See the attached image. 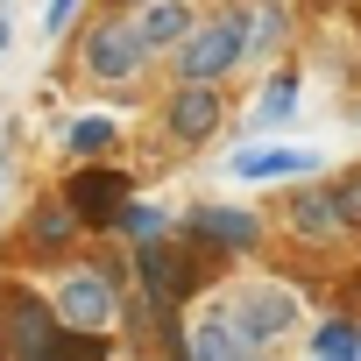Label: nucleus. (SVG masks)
Returning <instances> with one entry per match:
<instances>
[{
	"mask_svg": "<svg viewBox=\"0 0 361 361\" xmlns=\"http://www.w3.org/2000/svg\"><path fill=\"white\" fill-rule=\"evenodd\" d=\"M227 312H234V326L248 333V347H276V340L298 326V290H290V283H255V290H241Z\"/></svg>",
	"mask_w": 361,
	"mask_h": 361,
	"instance_id": "obj_3",
	"label": "nucleus"
},
{
	"mask_svg": "<svg viewBox=\"0 0 361 361\" xmlns=\"http://www.w3.org/2000/svg\"><path fill=\"white\" fill-rule=\"evenodd\" d=\"M283 227H290L305 248H333L340 234H354V227H347V213H340V192H333V185L298 192V199L283 206Z\"/></svg>",
	"mask_w": 361,
	"mask_h": 361,
	"instance_id": "obj_8",
	"label": "nucleus"
},
{
	"mask_svg": "<svg viewBox=\"0 0 361 361\" xmlns=\"http://www.w3.org/2000/svg\"><path fill=\"white\" fill-rule=\"evenodd\" d=\"M283 36H290V15L276 8V0H262V8L248 15V50H276Z\"/></svg>",
	"mask_w": 361,
	"mask_h": 361,
	"instance_id": "obj_17",
	"label": "nucleus"
},
{
	"mask_svg": "<svg viewBox=\"0 0 361 361\" xmlns=\"http://www.w3.org/2000/svg\"><path fill=\"white\" fill-rule=\"evenodd\" d=\"M71 8H78V0H50V8H43V29H50V36H57V29H64V22H71Z\"/></svg>",
	"mask_w": 361,
	"mask_h": 361,
	"instance_id": "obj_21",
	"label": "nucleus"
},
{
	"mask_svg": "<svg viewBox=\"0 0 361 361\" xmlns=\"http://www.w3.org/2000/svg\"><path fill=\"white\" fill-rule=\"evenodd\" d=\"M199 241H213V248H227V255H248L255 241H262V220L255 213H241V206H192V220H185Z\"/></svg>",
	"mask_w": 361,
	"mask_h": 361,
	"instance_id": "obj_9",
	"label": "nucleus"
},
{
	"mask_svg": "<svg viewBox=\"0 0 361 361\" xmlns=\"http://www.w3.org/2000/svg\"><path fill=\"white\" fill-rule=\"evenodd\" d=\"M185 347H192L199 361H227V354H255V347H248V333L234 326V312H220V305H213V312L199 319V333H192Z\"/></svg>",
	"mask_w": 361,
	"mask_h": 361,
	"instance_id": "obj_12",
	"label": "nucleus"
},
{
	"mask_svg": "<svg viewBox=\"0 0 361 361\" xmlns=\"http://www.w3.org/2000/svg\"><path fill=\"white\" fill-rule=\"evenodd\" d=\"M114 135H121V128H114L106 114H85V121H71L64 149H71V156H106V149H114Z\"/></svg>",
	"mask_w": 361,
	"mask_h": 361,
	"instance_id": "obj_15",
	"label": "nucleus"
},
{
	"mask_svg": "<svg viewBox=\"0 0 361 361\" xmlns=\"http://www.w3.org/2000/svg\"><path fill=\"white\" fill-rule=\"evenodd\" d=\"M64 199L78 206V220H114V213L128 206V177H121V170H78Z\"/></svg>",
	"mask_w": 361,
	"mask_h": 361,
	"instance_id": "obj_10",
	"label": "nucleus"
},
{
	"mask_svg": "<svg viewBox=\"0 0 361 361\" xmlns=\"http://www.w3.org/2000/svg\"><path fill=\"white\" fill-rule=\"evenodd\" d=\"M135 22H142L149 50H177V43L192 36V8H185V0H149V8H142Z\"/></svg>",
	"mask_w": 361,
	"mask_h": 361,
	"instance_id": "obj_13",
	"label": "nucleus"
},
{
	"mask_svg": "<svg viewBox=\"0 0 361 361\" xmlns=\"http://www.w3.org/2000/svg\"><path fill=\"white\" fill-rule=\"evenodd\" d=\"M333 192H340V213H347V227H354V234H361V163H354V170H340V177H333Z\"/></svg>",
	"mask_w": 361,
	"mask_h": 361,
	"instance_id": "obj_20",
	"label": "nucleus"
},
{
	"mask_svg": "<svg viewBox=\"0 0 361 361\" xmlns=\"http://www.w3.org/2000/svg\"><path fill=\"white\" fill-rule=\"evenodd\" d=\"M290 114H298V78L283 71V78H269V85H262V99H255V121H262V128H276V121H290Z\"/></svg>",
	"mask_w": 361,
	"mask_h": 361,
	"instance_id": "obj_16",
	"label": "nucleus"
},
{
	"mask_svg": "<svg viewBox=\"0 0 361 361\" xmlns=\"http://www.w3.org/2000/svg\"><path fill=\"white\" fill-rule=\"evenodd\" d=\"M241 57H248V8H220L213 22H192V36L177 43L185 78H227Z\"/></svg>",
	"mask_w": 361,
	"mask_h": 361,
	"instance_id": "obj_1",
	"label": "nucleus"
},
{
	"mask_svg": "<svg viewBox=\"0 0 361 361\" xmlns=\"http://www.w3.org/2000/svg\"><path fill=\"white\" fill-rule=\"evenodd\" d=\"M57 312L29 290H8L0 298V354H57Z\"/></svg>",
	"mask_w": 361,
	"mask_h": 361,
	"instance_id": "obj_6",
	"label": "nucleus"
},
{
	"mask_svg": "<svg viewBox=\"0 0 361 361\" xmlns=\"http://www.w3.org/2000/svg\"><path fill=\"white\" fill-rule=\"evenodd\" d=\"M142 64H149V36H142V22H99V29L85 36V71H92V78L128 85Z\"/></svg>",
	"mask_w": 361,
	"mask_h": 361,
	"instance_id": "obj_2",
	"label": "nucleus"
},
{
	"mask_svg": "<svg viewBox=\"0 0 361 361\" xmlns=\"http://www.w3.org/2000/svg\"><path fill=\"white\" fill-rule=\"evenodd\" d=\"M220 121H227V99H220L213 78H185V85L163 99V128H170V142H206V135H220Z\"/></svg>",
	"mask_w": 361,
	"mask_h": 361,
	"instance_id": "obj_5",
	"label": "nucleus"
},
{
	"mask_svg": "<svg viewBox=\"0 0 361 361\" xmlns=\"http://www.w3.org/2000/svg\"><path fill=\"white\" fill-rule=\"evenodd\" d=\"M114 227H128V234H142V241H156V234H163V227H170V220H163V213H156V206H135V199H128V206H121V213H114Z\"/></svg>",
	"mask_w": 361,
	"mask_h": 361,
	"instance_id": "obj_19",
	"label": "nucleus"
},
{
	"mask_svg": "<svg viewBox=\"0 0 361 361\" xmlns=\"http://www.w3.org/2000/svg\"><path fill=\"white\" fill-rule=\"evenodd\" d=\"M312 354H326V361H333V354H361V326H354V319H326V326L312 333Z\"/></svg>",
	"mask_w": 361,
	"mask_h": 361,
	"instance_id": "obj_18",
	"label": "nucleus"
},
{
	"mask_svg": "<svg viewBox=\"0 0 361 361\" xmlns=\"http://www.w3.org/2000/svg\"><path fill=\"white\" fill-rule=\"evenodd\" d=\"M71 227H78V206H71V199H43V206H36V220H29V234H36L43 248L71 241Z\"/></svg>",
	"mask_w": 361,
	"mask_h": 361,
	"instance_id": "obj_14",
	"label": "nucleus"
},
{
	"mask_svg": "<svg viewBox=\"0 0 361 361\" xmlns=\"http://www.w3.org/2000/svg\"><path fill=\"white\" fill-rule=\"evenodd\" d=\"M0 50H8V15H0Z\"/></svg>",
	"mask_w": 361,
	"mask_h": 361,
	"instance_id": "obj_22",
	"label": "nucleus"
},
{
	"mask_svg": "<svg viewBox=\"0 0 361 361\" xmlns=\"http://www.w3.org/2000/svg\"><path fill=\"white\" fill-rule=\"evenodd\" d=\"M135 269H142V290H149L156 312H177V305L192 298V283H199L192 255H185V248H170V241H149V248L135 255Z\"/></svg>",
	"mask_w": 361,
	"mask_h": 361,
	"instance_id": "obj_7",
	"label": "nucleus"
},
{
	"mask_svg": "<svg viewBox=\"0 0 361 361\" xmlns=\"http://www.w3.org/2000/svg\"><path fill=\"white\" fill-rule=\"evenodd\" d=\"M227 170L241 177V185H255V177H312L319 156H312V149H241Z\"/></svg>",
	"mask_w": 361,
	"mask_h": 361,
	"instance_id": "obj_11",
	"label": "nucleus"
},
{
	"mask_svg": "<svg viewBox=\"0 0 361 361\" xmlns=\"http://www.w3.org/2000/svg\"><path fill=\"white\" fill-rule=\"evenodd\" d=\"M57 319L78 326V333H106V326L121 319V298H114L106 269H71V276L57 283Z\"/></svg>",
	"mask_w": 361,
	"mask_h": 361,
	"instance_id": "obj_4",
	"label": "nucleus"
}]
</instances>
